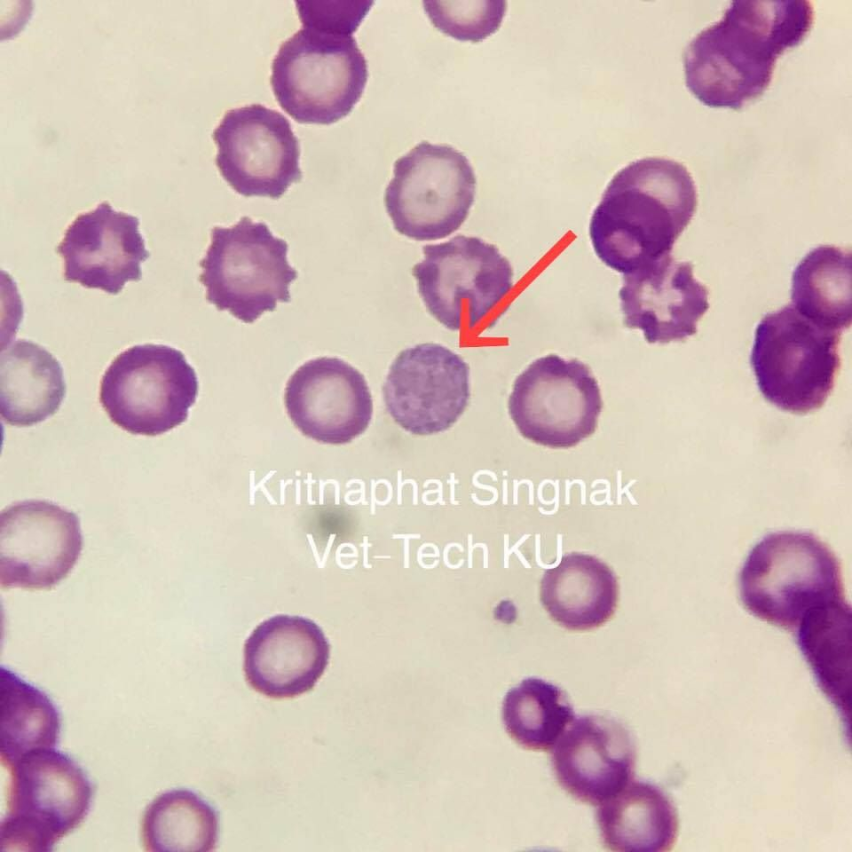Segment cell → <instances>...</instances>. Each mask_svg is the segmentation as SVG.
Listing matches in <instances>:
<instances>
[{"mask_svg": "<svg viewBox=\"0 0 852 852\" xmlns=\"http://www.w3.org/2000/svg\"><path fill=\"white\" fill-rule=\"evenodd\" d=\"M432 24L461 41L479 42L500 27L505 1H424Z\"/></svg>", "mask_w": 852, "mask_h": 852, "instance_id": "83f0119b", "label": "cell"}, {"mask_svg": "<svg viewBox=\"0 0 852 852\" xmlns=\"http://www.w3.org/2000/svg\"><path fill=\"white\" fill-rule=\"evenodd\" d=\"M66 394L63 369L44 348L20 339L0 357L2 419L26 427L44 421L59 408Z\"/></svg>", "mask_w": 852, "mask_h": 852, "instance_id": "7402d4cb", "label": "cell"}, {"mask_svg": "<svg viewBox=\"0 0 852 852\" xmlns=\"http://www.w3.org/2000/svg\"><path fill=\"white\" fill-rule=\"evenodd\" d=\"M1 761L7 769L59 743L61 716L49 696L8 667L0 668Z\"/></svg>", "mask_w": 852, "mask_h": 852, "instance_id": "d4e9b609", "label": "cell"}, {"mask_svg": "<svg viewBox=\"0 0 852 852\" xmlns=\"http://www.w3.org/2000/svg\"><path fill=\"white\" fill-rule=\"evenodd\" d=\"M329 653V643L314 621L277 615L257 626L245 643L246 680L268 698H294L314 687Z\"/></svg>", "mask_w": 852, "mask_h": 852, "instance_id": "d6986e66", "label": "cell"}, {"mask_svg": "<svg viewBox=\"0 0 852 852\" xmlns=\"http://www.w3.org/2000/svg\"><path fill=\"white\" fill-rule=\"evenodd\" d=\"M82 548L74 512L48 501L15 502L0 515L1 588L50 589L72 571Z\"/></svg>", "mask_w": 852, "mask_h": 852, "instance_id": "4fadbf2b", "label": "cell"}, {"mask_svg": "<svg viewBox=\"0 0 852 852\" xmlns=\"http://www.w3.org/2000/svg\"><path fill=\"white\" fill-rule=\"evenodd\" d=\"M373 1H297L304 25H316L354 33L370 10Z\"/></svg>", "mask_w": 852, "mask_h": 852, "instance_id": "f1b7e54d", "label": "cell"}, {"mask_svg": "<svg viewBox=\"0 0 852 852\" xmlns=\"http://www.w3.org/2000/svg\"><path fill=\"white\" fill-rule=\"evenodd\" d=\"M809 1H733L683 53L685 83L702 104L738 110L769 86L777 59L814 23Z\"/></svg>", "mask_w": 852, "mask_h": 852, "instance_id": "6da1fadb", "label": "cell"}, {"mask_svg": "<svg viewBox=\"0 0 852 852\" xmlns=\"http://www.w3.org/2000/svg\"><path fill=\"white\" fill-rule=\"evenodd\" d=\"M501 716L506 732L518 746L547 752L574 721L575 714L561 688L529 677L506 693Z\"/></svg>", "mask_w": 852, "mask_h": 852, "instance_id": "4316f807", "label": "cell"}, {"mask_svg": "<svg viewBox=\"0 0 852 852\" xmlns=\"http://www.w3.org/2000/svg\"><path fill=\"white\" fill-rule=\"evenodd\" d=\"M604 847L618 852H665L677 840L675 807L658 785L643 780L629 782L604 801L596 813Z\"/></svg>", "mask_w": 852, "mask_h": 852, "instance_id": "ffe728a7", "label": "cell"}, {"mask_svg": "<svg viewBox=\"0 0 852 852\" xmlns=\"http://www.w3.org/2000/svg\"><path fill=\"white\" fill-rule=\"evenodd\" d=\"M603 408L600 388L578 359L548 354L515 380L509 412L520 434L551 448H570L591 436Z\"/></svg>", "mask_w": 852, "mask_h": 852, "instance_id": "8fae6325", "label": "cell"}, {"mask_svg": "<svg viewBox=\"0 0 852 852\" xmlns=\"http://www.w3.org/2000/svg\"><path fill=\"white\" fill-rule=\"evenodd\" d=\"M197 394L195 371L180 351L146 343L123 351L112 361L101 379L99 399L122 430L156 436L186 420Z\"/></svg>", "mask_w": 852, "mask_h": 852, "instance_id": "9c48e42d", "label": "cell"}, {"mask_svg": "<svg viewBox=\"0 0 852 852\" xmlns=\"http://www.w3.org/2000/svg\"><path fill=\"white\" fill-rule=\"evenodd\" d=\"M698 206L695 182L674 160L645 157L619 170L594 209L589 236L608 267L627 274L671 254Z\"/></svg>", "mask_w": 852, "mask_h": 852, "instance_id": "7a4b0ae2", "label": "cell"}, {"mask_svg": "<svg viewBox=\"0 0 852 852\" xmlns=\"http://www.w3.org/2000/svg\"><path fill=\"white\" fill-rule=\"evenodd\" d=\"M138 226L137 217L116 211L107 201L78 215L56 248L64 279L112 295L126 282L140 280L141 263L150 253Z\"/></svg>", "mask_w": 852, "mask_h": 852, "instance_id": "2e32d148", "label": "cell"}, {"mask_svg": "<svg viewBox=\"0 0 852 852\" xmlns=\"http://www.w3.org/2000/svg\"><path fill=\"white\" fill-rule=\"evenodd\" d=\"M796 629L798 647L819 689L840 717L849 719L850 604L844 598L818 606L805 615Z\"/></svg>", "mask_w": 852, "mask_h": 852, "instance_id": "603a6c76", "label": "cell"}, {"mask_svg": "<svg viewBox=\"0 0 852 852\" xmlns=\"http://www.w3.org/2000/svg\"><path fill=\"white\" fill-rule=\"evenodd\" d=\"M637 752L630 731L599 714L580 716L553 747L552 768L560 786L577 801L600 805L632 781Z\"/></svg>", "mask_w": 852, "mask_h": 852, "instance_id": "e0dca14e", "label": "cell"}, {"mask_svg": "<svg viewBox=\"0 0 852 852\" xmlns=\"http://www.w3.org/2000/svg\"><path fill=\"white\" fill-rule=\"evenodd\" d=\"M386 409L414 435L446 430L469 399V368L455 352L438 343L403 350L393 360L383 385Z\"/></svg>", "mask_w": 852, "mask_h": 852, "instance_id": "5bb4252c", "label": "cell"}, {"mask_svg": "<svg viewBox=\"0 0 852 852\" xmlns=\"http://www.w3.org/2000/svg\"><path fill=\"white\" fill-rule=\"evenodd\" d=\"M618 582L596 556L572 553L547 570L540 580V601L550 617L570 630L596 628L613 615Z\"/></svg>", "mask_w": 852, "mask_h": 852, "instance_id": "44dd1931", "label": "cell"}, {"mask_svg": "<svg viewBox=\"0 0 852 852\" xmlns=\"http://www.w3.org/2000/svg\"><path fill=\"white\" fill-rule=\"evenodd\" d=\"M212 138L216 165L241 195L278 199L302 178L299 140L276 109L257 103L229 109Z\"/></svg>", "mask_w": 852, "mask_h": 852, "instance_id": "7c38bea8", "label": "cell"}, {"mask_svg": "<svg viewBox=\"0 0 852 852\" xmlns=\"http://www.w3.org/2000/svg\"><path fill=\"white\" fill-rule=\"evenodd\" d=\"M367 76V62L353 33L304 25L280 45L271 84L294 119L329 124L352 110Z\"/></svg>", "mask_w": 852, "mask_h": 852, "instance_id": "277c9868", "label": "cell"}, {"mask_svg": "<svg viewBox=\"0 0 852 852\" xmlns=\"http://www.w3.org/2000/svg\"><path fill=\"white\" fill-rule=\"evenodd\" d=\"M745 608L766 622L794 630L813 609L844 599L840 564L814 534L777 532L762 538L739 574Z\"/></svg>", "mask_w": 852, "mask_h": 852, "instance_id": "3957f363", "label": "cell"}, {"mask_svg": "<svg viewBox=\"0 0 852 852\" xmlns=\"http://www.w3.org/2000/svg\"><path fill=\"white\" fill-rule=\"evenodd\" d=\"M793 306L823 327L840 331L851 324V253L821 245L810 250L792 276Z\"/></svg>", "mask_w": 852, "mask_h": 852, "instance_id": "cb8c5ba5", "label": "cell"}, {"mask_svg": "<svg viewBox=\"0 0 852 852\" xmlns=\"http://www.w3.org/2000/svg\"><path fill=\"white\" fill-rule=\"evenodd\" d=\"M285 405L302 433L333 445L362 434L373 414L364 376L338 358H318L301 366L287 383Z\"/></svg>", "mask_w": 852, "mask_h": 852, "instance_id": "9a60e30c", "label": "cell"}, {"mask_svg": "<svg viewBox=\"0 0 852 852\" xmlns=\"http://www.w3.org/2000/svg\"><path fill=\"white\" fill-rule=\"evenodd\" d=\"M412 273L428 312L450 330L473 329L513 286L509 260L493 244L456 235L422 247Z\"/></svg>", "mask_w": 852, "mask_h": 852, "instance_id": "30bf717a", "label": "cell"}, {"mask_svg": "<svg viewBox=\"0 0 852 852\" xmlns=\"http://www.w3.org/2000/svg\"><path fill=\"white\" fill-rule=\"evenodd\" d=\"M8 769L1 850H52L89 814L91 780L73 758L55 747L29 753Z\"/></svg>", "mask_w": 852, "mask_h": 852, "instance_id": "8992f818", "label": "cell"}, {"mask_svg": "<svg viewBox=\"0 0 852 852\" xmlns=\"http://www.w3.org/2000/svg\"><path fill=\"white\" fill-rule=\"evenodd\" d=\"M218 834L215 809L187 789L160 794L146 807L141 822L146 851H212Z\"/></svg>", "mask_w": 852, "mask_h": 852, "instance_id": "484cf974", "label": "cell"}, {"mask_svg": "<svg viewBox=\"0 0 852 852\" xmlns=\"http://www.w3.org/2000/svg\"><path fill=\"white\" fill-rule=\"evenodd\" d=\"M288 250L265 223L246 216L231 227H213L199 263L207 301L245 323L274 311L279 302H289V287L298 274Z\"/></svg>", "mask_w": 852, "mask_h": 852, "instance_id": "52a82bcc", "label": "cell"}, {"mask_svg": "<svg viewBox=\"0 0 852 852\" xmlns=\"http://www.w3.org/2000/svg\"><path fill=\"white\" fill-rule=\"evenodd\" d=\"M841 332L786 304L766 314L750 355L758 388L777 408L803 414L823 406L840 366Z\"/></svg>", "mask_w": 852, "mask_h": 852, "instance_id": "5b68a950", "label": "cell"}, {"mask_svg": "<svg viewBox=\"0 0 852 852\" xmlns=\"http://www.w3.org/2000/svg\"><path fill=\"white\" fill-rule=\"evenodd\" d=\"M708 289L693 264L671 254L623 274L619 290L624 325L643 331L649 343L682 341L698 330L709 308Z\"/></svg>", "mask_w": 852, "mask_h": 852, "instance_id": "ac0fdd59", "label": "cell"}, {"mask_svg": "<svg viewBox=\"0 0 852 852\" xmlns=\"http://www.w3.org/2000/svg\"><path fill=\"white\" fill-rule=\"evenodd\" d=\"M476 184L463 153L450 145L422 141L395 161L385 208L400 234L419 241L439 240L467 218Z\"/></svg>", "mask_w": 852, "mask_h": 852, "instance_id": "ba28073f", "label": "cell"}]
</instances>
